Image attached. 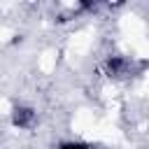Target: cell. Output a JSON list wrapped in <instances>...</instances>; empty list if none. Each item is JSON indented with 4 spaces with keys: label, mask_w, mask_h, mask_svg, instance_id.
I'll return each mask as SVG.
<instances>
[{
    "label": "cell",
    "mask_w": 149,
    "mask_h": 149,
    "mask_svg": "<svg viewBox=\"0 0 149 149\" xmlns=\"http://www.w3.org/2000/svg\"><path fill=\"white\" fill-rule=\"evenodd\" d=\"M61 149H93L88 144H79V142H68V144H61Z\"/></svg>",
    "instance_id": "cell-2"
},
{
    "label": "cell",
    "mask_w": 149,
    "mask_h": 149,
    "mask_svg": "<svg viewBox=\"0 0 149 149\" xmlns=\"http://www.w3.org/2000/svg\"><path fill=\"white\" fill-rule=\"evenodd\" d=\"M33 119H35V112L28 109V107H16L14 114H12V121H14V126H19V128H28V126L33 123Z\"/></svg>",
    "instance_id": "cell-1"
}]
</instances>
